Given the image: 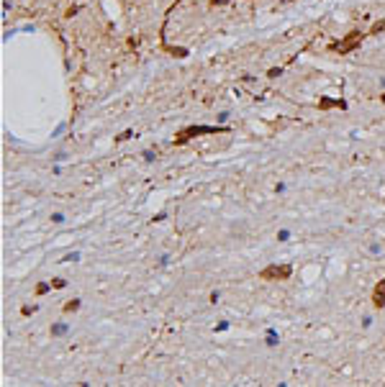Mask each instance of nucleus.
I'll return each mask as SVG.
<instances>
[{"mask_svg": "<svg viewBox=\"0 0 385 387\" xmlns=\"http://www.w3.org/2000/svg\"><path fill=\"white\" fill-rule=\"evenodd\" d=\"M293 275V267L290 264H270V267H265L262 272H259V277L262 280H288Z\"/></svg>", "mask_w": 385, "mask_h": 387, "instance_id": "7ed1b4c3", "label": "nucleus"}, {"mask_svg": "<svg viewBox=\"0 0 385 387\" xmlns=\"http://www.w3.org/2000/svg\"><path fill=\"white\" fill-rule=\"evenodd\" d=\"M47 290H49V284H39V287H36V292H39V295H44Z\"/></svg>", "mask_w": 385, "mask_h": 387, "instance_id": "9d476101", "label": "nucleus"}, {"mask_svg": "<svg viewBox=\"0 0 385 387\" xmlns=\"http://www.w3.org/2000/svg\"><path fill=\"white\" fill-rule=\"evenodd\" d=\"M370 33H385V21H378V24H372Z\"/></svg>", "mask_w": 385, "mask_h": 387, "instance_id": "423d86ee", "label": "nucleus"}, {"mask_svg": "<svg viewBox=\"0 0 385 387\" xmlns=\"http://www.w3.org/2000/svg\"><path fill=\"white\" fill-rule=\"evenodd\" d=\"M380 100H383V103H385V95H380Z\"/></svg>", "mask_w": 385, "mask_h": 387, "instance_id": "f8f14e48", "label": "nucleus"}, {"mask_svg": "<svg viewBox=\"0 0 385 387\" xmlns=\"http://www.w3.org/2000/svg\"><path fill=\"white\" fill-rule=\"evenodd\" d=\"M64 331H67L64 326H54V328H52V334H64Z\"/></svg>", "mask_w": 385, "mask_h": 387, "instance_id": "1a4fd4ad", "label": "nucleus"}, {"mask_svg": "<svg viewBox=\"0 0 385 387\" xmlns=\"http://www.w3.org/2000/svg\"><path fill=\"white\" fill-rule=\"evenodd\" d=\"M77 308H80V300H72V303H67V305H64V310H67V313H70V310H77Z\"/></svg>", "mask_w": 385, "mask_h": 387, "instance_id": "0eeeda50", "label": "nucleus"}, {"mask_svg": "<svg viewBox=\"0 0 385 387\" xmlns=\"http://www.w3.org/2000/svg\"><path fill=\"white\" fill-rule=\"evenodd\" d=\"M362 41H365V33L352 31V33H347V36H344L342 41H334L329 49H331V52H339V54H349V52H355Z\"/></svg>", "mask_w": 385, "mask_h": 387, "instance_id": "f03ea898", "label": "nucleus"}, {"mask_svg": "<svg viewBox=\"0 0 385 387\" xmlns=\"http://www.w3.org/2000/svg\"><path fill=\"white\" fill-rule=\"evenodd\" d=\"M372 305H375V308H383L385 305V277L375 284V290H372Z\"/></svg>", "mask_w": 385, "mask_h": 387, "instance_id": "20e7f679", "label": "nucleus"}, {"mask_svg": "<svg viewBox=\"0 0 385 387\" xmlns=\"http://www.w3.org/2000/svg\"><path fill=\"white\" fill-rule=\"evenodd\" d=\"M52 218H54V223H62V221H64V215H62V213H54Z\"/></svg>", "mask_w": 385, "mask_h": 387, "instance_id": "6e6552de", "label": "nucleus"}, {"mask_svg": "<svg viewBox=\"0 0 385 387\" xmlns=\"http://www.w3.org/2000/svg\"><path fill=\"white\" fill-rule=\"evenodd\" d=\"M211 3H213V5H226L229 0H211Z\"/></svg>", "mask_w": 385, "mask_h": 387, "instance_id": "9b49d317", "label": "nucleus"}, {"mask_svg": "<svg viewBox=\"0 0 385 387\" xmlns=\"http://www.w3.org/2000/svg\"><path fill=\"white\" fill-rule=\"evenodd\" d=\"M229 129L226 126H190V129H183L177 136H175V144L180 146V144H188L190 139H195V136H203V133H226Z\"/></svg>", "mask_w": 385, "mask_h": 387, "instance_id": "f257e3e1", "label": "nucleus"}, {"mask_svg": "<svg viewBox=\"0 0 385 387\" xmlns=\"http://www.w3.org/2000/svg\"><path fill=\"white\" fill-rule=\"evenodd\" d=\"M319 108H321V110H326V108H347V103H344V100H331V98H321V100H319Z\"/></svg>", "mask_w": 385, "mask_h": 387, "instance_id": "39448f33", "label": "nucleus"}]
</instances>
